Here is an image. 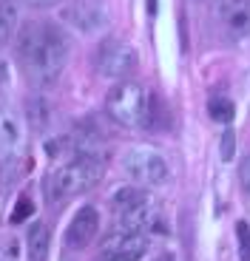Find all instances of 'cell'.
Segmentation results:
<instances>
[{
  "label": "cell",
  "instance_id": "obj_1",
  "mask_svg": "<svg viewBox=\"0 0 250 261\" xmlns=\"http://www.w3.org/2000/svg\"><path fill=\"white\" fill-rule=\"evenodd\" d=\"M17 57L34 85H54L66 71L71 46L54 23H26L17 40Z\"/></svg>",
  "mask_w": 250,
  "mask_h": 261
},
{
  "label": "cell",
  "instance_id": "obj_2",
  "mask_svg": "<svg viewBox=\"0 0 250 261\" xmlns=\"http://www.w3.org/2000/svg\"><path fill=\"white\" fill-rule=\"evenodd\" d=\"M103 176V156L97 150H80L71 162L60 165L57 170H52L46 179V196L52 202L60 199H71L77 193H86L91 185L99 182Z\"/></svg>",
  "mask_w": 250,
  "mask_h": 261
},
{
  "label": "cell",
  "instance_id": "obj_3",
  "mask_svg": "<svg viewBox=\"0 0 250 261\" xmlns=\"http://www.w3.org/2000/svg\"><path fill=\"white\" fill-rule=\"evenodd\" d=\"M106 111L111 114L114 122L125 125V128H145L151 122V94L142 83L122 80L108 91Z\"/></svg>",
  "mask_w": 250,
  "mask_h": 261
},
{
  "label": "cell",
  "instance_id": "obj_4",
  "mask_svg": "<svg viewBox=\"0 0 250 261\" xmlns=\"http://www.w3.org/2000/svg\"><path fill=\"white\" fill-rule=\"evenodd\" d=\"M94 68L103 80L122 83V80H131V74L139 68V54L131 43L119 37H106L99 40L97 51H94Z\"/></svg>",
  "mask_w": 250,
  "mask_h": 261
},
{
  "label": "cell",
  "instance_id": "obj_5",
  "mask_svg": "<svg viewBox=\"0 0 250 261\" xmlns=\"http://www.w3.org/2000/svg\"><path fill=\"white\" fill-rule=\"evenodd\" d=\"M114 210L119 219V230L128 233H145L148 227H154L157 216L151 210V199L142 188H119L111 199Z\"/></svg>",
  "mask_w": 250,
  "mask_h": 261
},
{
  "label": "cell",
  "instance_id": "obj_6",
  "mask_svg": "<svg viewBox=\"0 0 250 261\" xmlns=\"http://www.w3.org/2000/svg\"><path fill=\"white\" fill-rule=\"evenodd\" d=\"M122 168L134 179V185H139V188H159L171 176V168H168L165 156L159 150L148 148V145H139V148L128 150L122 159Z\"/></svg>",
  "mask_w": 250,
  "mask_h": 261
},
{
  "label": "cell",
  "instance_id": "obj_7",
  "mask_svg": "<svg viewBox=\"0 0 250 261\" xmlns=\"http://www.w3.org/2000/svg\"><path fill=\"white\" fill-rule=\"evenodd\" d=\"M26 150V119L17 108L0 105V162H14Z\"/></svg>",
  "mask_w": 250,
  "mask_h": 261
},
{
  "label": "cell",
  "instance_id": "obj_8",
  "mask_svg": "<svg viewBox=\"0 0 250 261\" xmlns=\"http://www.w3.org/2000/svg\"><path fill=\"white\" fill-rule=\"evenodd\" d=\"M63 20L80 34H99L108 26V6L103 0H68Z\"/></svg>",
  "mask_w": 250,
  "mask_h": 261
},
{
  "label": "cell",
  "instance_id": "obj_9",
  "mask_svg": "<svg viewBox=\"0 0 250 261\" xmlns=\"http://www.w3.org/2000/svg\"><path fill=\"white\" fill-rule=\"evenodd\" d=\"M148 253V239L145 233H128V230H117L108 236L103 247H99V261H139Z\"/></svg>",
  "mask_w": 250,
  "mask_h": 261
},
{
  "label": "cell",
  "instance_id": "obj_10",
  "mask_svg": "<svg viewBox=\"0 0 250 261\" xmlns=\"http://www.w3.org/2000/svg\"><path fill=\"white\" fill-rule=\"evenodd\" d=\"M216 23L224 37H250V0H216Z\"/></svg>",
  "mask_w": 250,
  "mask_h": 261
},
{
  "label": "cell",
  "instance_id": "obj_11",
  "mask_svg": "<svg viewBox=\"0 0 250 261\" xmlns=\"http://www.w3.org/2000/svg\"><path fill=\"white\" fill-rule=\"evenodd\" d=\"M99 230V210L94 204H83L77 213L71 216L68 222V230H66V244L74 250H83L94 242V236Z\"/></svg>",
  "mask_w": 250,
  "mask_h": 261
},
{
  "label": "cell",
  "instance_id": "obj_12",
  "mask_svg": "<svg viewBox=\"0 0 250 261\" xmlns=\"http://www.w3.org/2000/svg\"><path fill=\"white\" fill-rule=\"evenodd\" d=\"M48 233L46 222H32L26 230V261H48Z\"/></svg>",
  "mask_w": 250,
  "mask_h": 261
},
{
  "label": "cell",
  "instance_id": "obj_13",
  "mask_svg": "<svg viewBox=\"0 0 250 261\" xmlns=\"http://www.w3.org/2000/svg\"><path fill=\"white\" fill-rule=\"evenodd\" d=\"M17 20H20V9L14 0H0V46H6L9 40L17 32Z\"/></svg>",
  "mask_w": 250,
  "mask_h": 261
},
{
  "label": "cell",
  "instance_id": "obj_14",
  "mask_svg": "<svg viewBox=\"0 0 250 261\" xmlns=\"http://www.w3.org/2000/svg\"><path fill=\"white\" fill-rule=\"evenodd\" d=\"M26 117L29 122H32V128H43V125L48 122V105L43 102V99H32L26 108Z\"/></svg>",
  "mask_w": 250,
  "mask_h": 261
},
{
  "label": "cell",
  "instance_id": "obj_15",
  "mask_svg": "<svg viewBox=\"0 0 250 261\" xmlns=\"http://www.w3.org/2000/svg\"><path fill=\"white\" fill-rule=\"evenodd\" d=\"M211 117L216 122H231L233 119V102L231 99H211Z\"/></svg>",
  "mask_w": 250,
  "mask_h": 261
},
{
  "label": "cell",
  "instance_id": "obj_16",
  "mask_svg": "<svg viewBox=\"0 0 250 261\" xmlns=\"http://www.w3.org/2000/svg\"><path fill=\"white\" fill-rule=\"evenodd\" d=\"M236 236H239V258L250 261V227L244 222L236 224Z\"/></svg>",
  "mask_w": 250,
  "mask_h": 261
},
{
  "label": "cell",
  "instance_id": "obj_17",
  "mask_svg": "<svg viewBox=\"0 0 250 261\" xmlns=\"http://www.w3.org/2000/svg\"><path fill=\"white\" fill-rule=\"evenodd\" d=\"M0 261H20V242L17 239H6L0 244Z\"/></svg>",
  "mask_w": 250,
  "mask_h": 261
},
{
  "label": "cell",
  "instance_id": "obj_18",
  "mask_svg": "<svg viewBox=\"0 0 250 261\" xmlns=\"http://www.w3.org/2000/svg\"><path fill=\"white\" fill-rule=\"evenodd\" d=\"M32 213H34V204L23 196V199L17 202V207H14V213H12V222H23V219H29Z\"/></svg>",
  "mask_w": 250,
  "mask_h": 261
},
{
  "label": "cell",
  "instance_id": "obj_19",
  "mask_svg": "<svg viewBox=\"0 0 250 261\" xmlns=\"http://www.w3.org/2000/svg\"><path fill=\"white\" fill-rule=\"evenodd\" d=\"M239 182H242V190L250 196V156H244L239 165Z\"/></svg>",
  "mask_w": 250,
  "mask_h": 261
},
{
  "label": "cell",
  "instance_id": "obj_20",
  "mask_svg": "<svg viewBox=\"0 0 250 261\" xmlns=\"http://www.w3.org/2000/svg\"><path fill=\"white\" fill-rule=\"evenodd\" d=\"M20 3H26V6H32V9H48V6H54V3H60V0H20Z\"/></svg>",
  "mask_w": 250,
  "mask_h": 261
},
{
  "label": "cell",
  "instance_id": "obj_21",
  "mask_svg": "<svg viewBox=\"0 0 250 261\" xmlns=\"http://www.w3.org/2000/svg\"><path fill=\"white\" fill-rule=\"evenodd\" d=\"M222 150H224V153H222V159H231V156H233V153H231V150H233V137H231V134L224 137V142H222Z\"/></svg>",
  "mask_w": 250,
  "mask_h": 261
},
{
  "label": "cell",
  "instance_id": "obj_22",
  "mask_svg": "<svg viewBox=\"0 0 250 261\" xmlns=\"http://www.w3.org/2000/svg\"><path fill=\"white\" fill-rule=\"evenodd\" d=\"M154 261H177V258H173L171 253H159V255H157V258H154Z\"/></svg>",
  "mask_w": 250,
  "mask_h": 261
},
{
  "label": "cell",
  "instance_id": "obj_23",
  "mask_svg": "<svg viewBox=\"0 0 250 261\" xmlns=\"http://www.w3.org/2000/svg\"><path fill=\"white\" fill-rule=\"evenodd\" d=\"M0 80L6 83V65H3V63H0Z\"/></svg>",
  "mask_w": 250,
  "mask_h": 261
}]
</instances>
